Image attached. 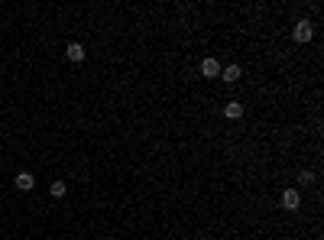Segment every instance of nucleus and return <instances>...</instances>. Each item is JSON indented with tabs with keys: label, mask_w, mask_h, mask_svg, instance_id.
<instances>
[{
	"label": "nucleus",
	"mask_w": 324,
	"mask_h": 240,
	"mask_svg": "<svg viewBox=\"0 0 324 240\" xmlns=\"http://www.w3.org/2000/svg\"><path fill=\"white\" fill-rule=\"evenodd\" d=\"M279 204L285 211H298L301 208V191L298 188H285V191H282V198H279Z\"/></svg>",
	"instance_id": "1"
},
{
	"label": "nucleus",
	"mask_w": 324,
	"mask_h": 240,
	"mask_svg": "<svg viewBox=\"0 0 324 240\" xmlns=\"http://www.w3.org/2000/svg\"><path fill=\"white\" fill-rule=\"evenodd\" d=\"M292 36H295V43H308V39L314 36L311 23H308V20H298V23H295V30H292Z\"/></svg>",
	"instance_id": "2"
},
{
	"label": "nucleus",
	"mask_w": 324,
	"mask_h": 240,
	"mask_svg": "<svg viewBox=\"0 0 324 240\" xmlns=\"http://www.w3.org/2000/svg\"><path fill=\"white\" fill-rule=\"evenodd\" d=\"M220 68H224V65H220L217 59H201V75H204V78H217Z\"/></svg>",
	"instance_id": "3"
},
{
	"label": "nucleus",
	"mask_w": 324,
	"mask_h": 240,
	"mask_svg": "<svg viewBox=\"0 0 324 240\" xmlns=\"http://www.w3.org/2000/svg\"><path fill=\"white\" fill-rule=\"evenodd\" d=\"M224 117H227V120H240V117H243V104H240V101H227Z\"/></svg>",
	"instance_id": "4"
},
{
	"label": "nucleus",
	"mask_w": 324,
	"mask_h": 240,
	"mask_svg": "<svg viewBox=\"0 0 324 240\" xmlns=\"http://www.w3.org/2000/svg\"><path fill=\"white\" fill-rule=\"evenodd\" d=\"M240 65H227V68H220V78L227 81V85H233V81H240Z\"/></svg>",
	"instance_id": "5"
},
{
	"label": "nucleus",
	"mask_w": 324,
	"mask_h": 240,
	"mask_svg": "<svg viewBox=\"0 0 324 240\" xmlns=\"http://www.w3.org/2000/svg\"><path fill=\"white\" fill-rule=\"evenodd\" d=\"M13 185H17V188H20V191H30V188H33V185H36V179H33V175H30V172H20V175H17V179H13Z\"/></svg>",
	"instance_id": "6"
},
{
	"label": "nucleus",
	"mask_w": 324,
	"mask_h": 240,
	"mask_svg": "<svg viewBox=\"0 0 324 240\" xmlns=\"http://www.w3.org/2000/svg\"><path fill=\"white\" fill-rule=\"evenodd\" d=\"M65 56L72 59V62H81V59H85V46H81V43H68Z\"/></svg>",
	"instance_id": "7"
},
{
	"label": "nucleus",
	"mask_w": 324,
	"mask_h": 240,
	"mask_svg": "<svg viewBox=\"0 0 324 240\" xmlns=\"http://www.w3.org/2000/svg\"><path fill=\"white\" fill-rule=\"evenodd\" d=\"M49 191H52L55 198H62V195L68 191V185H65V182H52V185H49Z\"/></svg>",
	"instance_id": "8"
},
{
	"label": "nucleus",
	"mask_w": 324,
	"mask_h": 240,
	"mask_svg": "<svg viewBox=\"0 0 324 240\" xmlns=\"http://www.w3.org/2000/svg\"><path fill=\"white\" fill-rule=\"evenodd\" d=\"M298 182H305V185H311V182H314V172H298Z\"/></svg>",
	"instance_id": "9"
}]
</instances>
